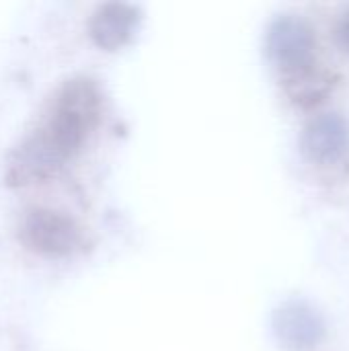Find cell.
<instances>
[{
    "mask_svg": "<svg viewBox=\"0 0 349 351\" xmlns=\"http://www.w3.org/2000/svg\"><path fill=\"white\" fill-rule=\"evenodd\" d=\"M105 95L93 76L64 78L49 95L39 121L10 150L4 179L23 187L53 177L76 156L103 117Z\"/></svg>",
    "mask_w": 349,
    "mask_h": 351,
    "instance_id": "1",
    "label": "cell"
},
{
    "mask_svg": "<svg viewBox=\"0 0 349 351\" xmlns=\"http://www.w3.org/2000/svg\"><path fill=\"white\" fill-rule=\"evenodd\" d=\"M16 237L25 249L49 257L70 255L84 243L82 228L72 216L45 206H31L21 214Z\"/></svg>",
    "mask_w": 349,
    "mask_h": 351,
    "instance_id": "2",
    "label": "cell"
},
{
    "mask_svg": "<svg viewBox=\"0 0 349 351\" xmlns=\"http://www.w3.org/2000/svg\"><path fill=\"white\" fill-rule=\"evenodd\" d=\"M315 45L311 25L298 14H280L265 31V56L280 76L317 64Z\"/></svg>",
    "mask_w": 349,
    "mask_h": 351,
    "instance_id": "3",
    "label": "cell"
},
{
    "mask_svg": "<svg viewBox=\"0 0 349 351\" xmlns=\"http://www.w3.org/2000/svg\"><path fill=\"white\" fill-rule=\"evenodd\" d=\"M304 158L321 171H339L349 165V123L339 113L313 117L300 138Z\"/></svg>",
    "mask_w": 349,
    "mask_h": 351,
    "instance_id": "4",
    "label": "cell"
},
{
    "mask_svg": "<svg viewBox=\"0 0 349 351\" xmlns=\"http://www.w3.org/2000/svg\"><path fill=\"white\" fill-rule=\"evenodd\" d=\"M272 331L284 351H315L327 335V325L306 300H286L272 315Z\"/></svg>",
    "mask_w": 349,
    "mask_h": 351,
    "instance_id": "5",
    "label": "cell"
},
{
    "mask_svg": "<svg viewBox=\"0 0 349 351\" xmlns=\"http://www.w3.org/2000/svg\"><path fill=\"white\" fill-rule=\"evenodd\" d=\"M142 23V10L130 2H103L88 19V35L103 49H119L130 43Z\"/></svg>",
    "mask_w": 349,
    "mask_h": 351,
    "instance_id": "6",
    "label": "cell"
},
{
    "mask_svg": "<svg viewBox=\"0 0 349 351\" xmlns=\"http://www.w3.org/2000/svg\"><path fill=\"white\" fill-rule=\"evenodd\" d=\"M280 82L290 103L300 109H313L333 93L337 76L321 64H313L309 68L280 76Z\"/></svg>",
    "mask_w": 349,
    "mask_h": 351,
    "instance_id": "7",
    "label": "cell"
},
{
    "mask_svg": "<svg viewBox=\"0 0 349 351\" xmlns=\"http://www.w3.org/2000/svg\"><path fill=\"white\" fill-rule=\"evenodd\" d=\"M337 41L339 45L349 53V8L341 14L339 25H337Z\"/></svg>",
    "mask_w": 349,
    "mask_h": 351,
    "instance_id": "8",
    "label": "cell"
}]
</instances>
